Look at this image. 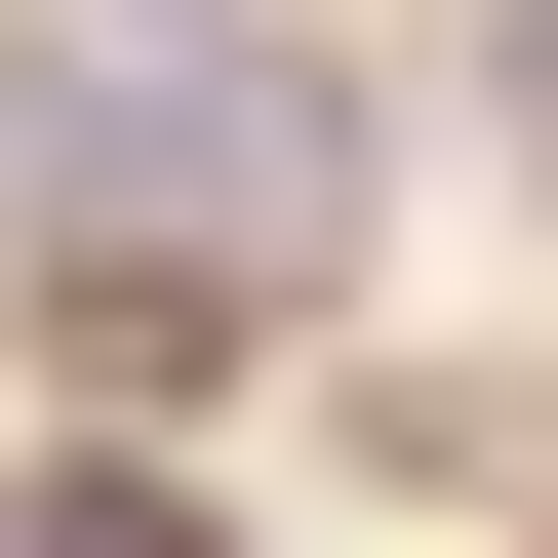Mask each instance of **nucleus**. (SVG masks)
Segmentation results:
<instances>
[{"label":"nucleus","mask_w":558,"mask_h":558,"mask_svg":"<svg viewBox=\"0 0 558 558\" xmlns=\"http://www.w3.org/2000/svg\"><path fill=\"white\" fill-rule=\"evenodd\" d=\"M40 240L120 319H279V279H360V81L319 40H40Z\"/></svg>","instance_id":"f257e3e1"},{"label":"nucleus","mask_w":558,"mask_h":558,"mask_svg":"<svg viewBox=\"0 0 558 558\" xmlns=\"http://www.w3.org/2000/svg\"><path fill=\"white\" fill-rule=\"evenodd\" d=\"M0 558H199V478H0Z\"/></svg>","instance_id":"f03ea898"},{"label":"nucleus","mask_w":558,"mask_h":558,"mask_svg":"<svg viewBox=\"0 0 558 558\" xmlns=\"http://www.w3.org/2000/svg\"><path fill=\"white\" fill-rule=\"evenodd\" d=\"M478 81H519V160H558V0H519V40H478Z\"/></svg>","instance_id":"7ed1b4c3"},{"label":"nucleus","mask_w":558,"mask_h":558,"mask_svg":"<svg viewBox=\"0 0 558 558\" xmlns=\"http://www.w3.org/2000/svg\"><path fill=\"white\" fill-rule=\"evenodd\" d=\"M81 40H199V0H81Z\"/></svg>","instance_id":"20e7f679"}]
</instances>
